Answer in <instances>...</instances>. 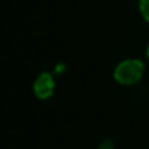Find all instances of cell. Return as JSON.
<instances>
[{
  "label": "cell",
  "instance_id": "cell-2",
  "mask_svg": "<svg viewBox=\"0 0 149 149\" xmlns=\"http://www.w3.org/2000/svg\"><path fill=\"white\" fill-rule=\"evenodd\" d=\"M54 79L50 73L44 72L41 73L40 76L35 79V84H34V94L40 98V100H47L53 95L54 92Z\"/></svg>",
  "mask_w": 149,
  "mask_h": 149
},
{
  "label": "cell",
  "instance_id": "cell-3",
  "mask_svg": "<svg viewBox=\"0 0 149 149\" xmlns=\"http://www.w3.org/2000/svg\"><path fill=\"white\" fill-rule=\"evenodd\" d=\"M139 12L142 18L149 22V0H139Z\"/></svg>",
  "mask_w": 149,
  "mask_h": 149
},
{
  "label": "cell",
  "instance_id": "cell-4",
  "mask_svg": "<svg viewBox=\"0 0 149 149\" xmlns=\"http://www.w3.org/2000/svg\"><path fill=\"white\" fill-rule=\"evenodd\" d=\"M100 149H114V145L111 140H104L101 145H100Z\"/></svg>",
  "mask_w": 149,
  "mask_h": 149
},
{
  "label": "cell",
  "instance_id": "cell-5",
  "mask_svg": "<svg viewBox=\"0 0 149 149\" xmlns=\"http://www.w3.org/2000/svg\"><path fill=\"white\" fill-rule=\"evenodd\" d=\"M146 56H148V58H149V45H148V48H146Z\"/></svg>",
  "mask_w": 149,
  "mask_h": 149
},
{
  "label": "cell",
  "instance_id": "cell-1",
  "mask_svg": "<svg viewBox=\"0 0 149 149\" xmlns=\"http://www.w3.org/2000/svg\"><path fill=\"white\" fill-rule=\"evenodd\" d=\"M145 72V64L139 58H127L117 64L114 69V79L121 85L137 84Z\"/></svg>",
  "mask_w": 149,
  "mask_h": 149
}]
</instances>
